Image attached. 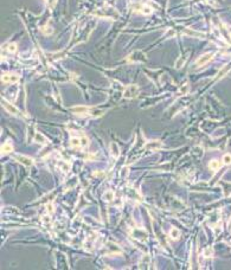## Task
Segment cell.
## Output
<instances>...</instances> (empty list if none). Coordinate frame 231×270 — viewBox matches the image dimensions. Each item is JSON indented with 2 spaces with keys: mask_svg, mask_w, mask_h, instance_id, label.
<instances>
[{
  "mask_svg": "<svg viewBox=\"0 0 231 270\" xmlns=\"http://www.w3.org/2000/svg\"><path fill=\"white\" fill-rule=\"evenodd\" d=\"M229 69H230V66H229V65H226V66H225V69L223 68V69H222V70L218 72V75H217V78H220L223 75H225V73H226V71H227Z\"/></svg>",
  "mask_w": 231,
  "mask_h": 270,
  "instance_id": "19",
  "label": "cell"
},
{
  "mask_svg": "<svg viewBox=\"0 0 231 270\" xmlns=\"http://www.w3.org/2000/svg\"><path fill=\"white\" fill-rule=\"evenodd\" d=\"M1 81L4 83H8V84L15 83V82L19 81V76L18 75H14V73H5V75L1 76Z\"/></svg>",
  "mask_w": 231,
  "mask_h": 270,
  "instance_id": "5",
  "label": "cell"
},
{
  "mask_svg": "<svg viewBox=\"0 0 231 270\" xmlns=\"http://www.w3.org/2000/svg\"><path fill=\"white\" fill-rule=\"evenodd\" d=\"M139 8H140V12L143 13V14H149V13L152 12V9H150L148 6H146V5H145V6H140Z\"/></svg>",
  "mask_w": 231,
  "mask_h": 270,
  "instance_id": "16",
  "label": "cell"
},
{
  "mask_svg": "<svg viewBox=\"0 0 231 270\" xmlns=\"http://www.w3.org/2000/svg\"><path fill=\"white\" fill-rule=\"evenodd\" d=\"M223 161H224L225 165H230L231 163V154H224Z\"/></svg>",
  "mask_w": 231,
  "mask_h": 270,
  "instance_id": "18",
  "label": "cell"
},
{
  "mask_svg": "<svg viewBox=\"0 0 231 270\" xmlns=\"http://www.w3.org/2000/svg\"><path fill=\"white\" fill-rule=\"evenodd\" d=\"M162 147V143L158 140H153V141H149L148 143L145 144V148L146 149H149V150H155L158 148H161Z\"/></svg>",
  "mask_w": 231,
  "mask_h": 270,
  "instance_id": "7",
  "label": "cell"
},
{
  "mask_svg": "<svg viewBox=\"0 0 231 270\" xmlns=\"http://www.w3.org/2000/svg\"><path fill=\"white\" fill-rule=\"evenodd\" d=\"M7 50L9 51V52H12V53H14L15 51H17V44H14V43H12V44H9L8 45V47H7Z\"/></svg>",
  "mask_w": 231,
  "mask_h": 270,
  "instance_id": "20",
  "label": "cell"
},
{
  "mask_svg": "<svg viewBox=\"0 0 231 270\" xmlns=\"http://www.w3.org/2000/svg\"><path fill=\"white\" fill-rule=\"evenodd\" d=\"M2 107L9 112V114H12V115H19V110L14 107V105H12L9 102H7V101H4L2 99Z\"/></svg>",
  "mask_w": 231,
  "mask_h": 270,
  "instance_id": "6",
  "label": "cell"
},
{
  "mask_svg": "<svg viewBox=\"0 0 231 270\" xmlns=\"http://www.w3.org/2000/svg\"><path fill=\"white\" fill-rule=\"evenodd\" d=\"M227 229H229V231H231V218H230V220H229V224H227Z\"/></svg>",
  "mask_w": 231,
  "mask_h": 270,
  "instance_id": "24",
  "label": "cell"
},
{
  "mask_svg": "<svg viewBox=\"0 0 231 270\" xmlns=\"http://www.w3.org/2000/svg\"><path fill=\"white\" fill-rule=\"evenodd\" d=\"M169 236H171L172 239H178L179 236H180V232H179V230H177L175 227H173L171 230V232H169Z\"/></svg>",
  "mask_w": 231,
  "mask_h": 270,
  "instance_id": "14",
  "label": "cell"
},
{
  "mask_svg": "<svg viewBox=\"0 0 231 270\" xmlns=\"http://www.w3.org/2000/svg\"><path fill=\"white\" fill-rule=\"evenodd\" d=\"M59 167H60L64 172H69V169H70V165H69V163H66V162H64V161L59 163Z\"/></svg>",
  "mask_w": 231,
  "mask_h": 270,
  "instance_id": "17",
  "label": "cell"
},
{
  "mask_svg": "<svg viewBox=\"0 0 231 270\" xmlns=\"http://www.w3.org/2000/svg\"><path fill=\"white\" fill-rule=\"evenodd\" d=\"M184 33H186V34H192V36H203L201 33H198V32H190V31H187V30H185Z\"/></svg>",
  "mask_w": 231,
  "mask_h": 270,
  "instance_id": "22",
  "label": "cell"
},
{
  "mask_svg": "<svg viewBox=\"0 0 231 270\" xmlns=\"http://www.w3.org/2000/svg\"><path fill=\"white\" fill-rule=\"evenodd\" d=\"M46 1V4L50 6V7H53L54 5H56V0H45Z\"/></svg>",
  "mask_w": 231,
  "mask_h": 270,
  "instance_id": "23",
  "label": "cell"
},
{
  "mask_svg": "<svg viewBox=\"0 0 231 270\" xmlns=\"http://www.w3.org/2000/svg\"><path fill=\"white\" fill-rule=\"evenodd\" d=\"M212 256H213V249L211 246L206 247L204 250V257H212Z\"/></svg>",
  "mask_w": 231,
  "mask_h": 270,
  "instance_id": "15",
  "label": "cell"
},
{
  "mask_svg": "<svg viewBox=\"0 0 231 270\" xmlns=\"http://www.w3.org/2000/svg\"><path fill=\"white\" fill-rule=\"evenodd\" d=\"M212 56L213 53L212 52H208V53H205V54H201L197 60H195V66H203L205 64H207L211 59H212Z\"/></svg>",
  "mask_w": 231,
  "mask_h": 270,
  "instance_id": "3",
  "label": "cell"
},
{
  "mask_svg": "<svg viewBox=\"0 0 231 270\" xmlns=\"http://www.w3.org/2000/svg\"><path fill=\"white\" fill-rule=\"evenodd\" d=\"M220 166H222V163H220V161H218L217 159L211 160V161H210V163H208V167H210L212 171H217V169H219V168H220Z\"/></svg>",
  "mask_w": 231,
  "mask_h": 270,
  "instance_id": "9",
  "label": "cell"
},
{
  "mask_svg": "<svg viewBox=\"0 0 231 270\" xmlns=\"http://www.w3.org/2000/svg\"><path fill=\"white\" fill-rule=\"evenodd\" d=\"M110 152H111V155H113L114 158H117V156H118V154H120V148H118V146L116 144V142H111V143H110Z\"/></svg>",
  "mask_w": 231,
  "mask_h": 270,
  "instance_id": "8",
  "label": "cell"
},
{
  "mask_svg": "<svg viewBox=\"0 0 231 270\" xmlns=\"http://www.w3.org/2000/svg\"><path fill=\"white\" fill-rule=\"evenodd\" d=\"M13 150V146L9 143V142H6L1 146V152L2 153H11Z\"/></svg>",
  "mask_w": 231,
  "mask_h": 270,
  "instance_id": "12",
  "label": "cell"
},
{
  "mask_svg": "<svg viewBox=\"0 0 231 270\" xmlns=\"http://www.w3.org/2000/svg\"><path fill=\"white\" fill-rule=\"evenodd\" d=\"M103 199H104L105 201H110V200H113V199H114V192H111V191H107V192L103 194Z\"/></svg>",
  "mask_w": 231,
  "mask_h": 270,
  "instance_id": "13",
  "label": "cell"
},
{
  "mask_svg": "<svg viewBox=\"0 0 231 270\" xmlns=\"http://www.w3.org/2000/svg\"><path fill=\"white\" fill-rule=\"evenodd\" d=\"M34 141L38 142V143H41V144L47 143V140H46V139L44 137V135H41L40 133H36V135H34Z\"/></svg>",
  "mask_w": 231,
  "mask_h": 270,
  "instance_id": "10",
  "label": "cell"
},
{
  "mask_svg": "<svg viewBox=\"0 0 231 270\" xmlns=\"http://www.w3.org/2000/svg\"><path fill=\"white\" fill-rule=\"evenodd\" d=\"M137 94H139V88H137L135 84H130V85H128V86L124 89V91H123V97L130 99V98L136 97Z\"/></svg>",
  "mask_w": 231,
  "mask_h": 270,
  "instance_id": "1",
  "label": "cell"
},
{
  "mask_svg": "<svg viewBox=\"0 0 231 270\" xmlns=\"http://www.w3.org/2000/svg\"><path fill=\"white\" fill-rule=\"evenodd\" d=\"M14 159H15L18 162H20L21 165L26 166V167H31V166L33 165V160H32L31 158H28V156H24V155L17 154V155H14Z\"/></svg>",
  "mask_w": 231,
  "mask_h": 270,
  "instance_id": "4",
  "label": "cell"
},
{
  "mask_svg": "<svg viewBox=\"0 0 231 270\" xmlns=\"http://www.w3.org/2000/svg\"><path fill=\"white\" fill-rule=\"evenodd\" d=\"M71 111L73 114H76V115H92L91 112H96L97 110H91L88 107H81V105H78V107L71 108Z\"/></svg>",
  "mask_w": 231,
  "mask_h": 270,
  "instance_id": "2",
  "label": "cell"
},
{
  "mask_svg": "<svg viewBox=\"0 0 231 270\" xmlns=\"http://www.w3.org/2000/svg\"><path fill=\"white\" fill-rule=\"evenodd\" d=\"M70 144H71V147H75V148L82 147V140H81V137H72L70 140Z\"/></svg>",
  "mask_w": 231,
  "mask_h": 270,
  "instance_id": "11",
  "label": "cell"
},
{
  "mask_svg": "<svg viewBox=\"0 0 231 270\" xmlns=\"http://www.w3.org/2000/svg\"><path fill=\"white\" fill-rule=\"evenodd\" d=\"M188 89H190V86H188V84H184L181 88H180V90H179V92L180 94H186L187 91H188Z\"/></svg>",
  "mask_w": 231,
  "mask_h": 270,
  "instance_id": "21",
  "label": "cell"
}]
</instances>
